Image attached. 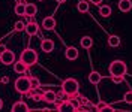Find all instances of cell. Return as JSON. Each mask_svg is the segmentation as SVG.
I'll list each match as a JSON object with an SVG mask.
<instances>
[{"label":"cell","instance_id":"1","mask_svg":"<svg viewBox=\"0 0 132 112\" xmlns=\"http://www.w3.org/2000/svg\"><path fill=\"white\" fill-rule=\"evenodd\" d=\"M62 90H63L69 97H78L80 84H78V81L74 79V78H68V79L63 81V84H62Z\"/></svg>","mask_w":132,"mask_h":112},{"label":"cell","instance_id":"2","mask_svg":"<svg viewBox=\"0 0 132 112\" xmlns=\"http://www.w3.org/2000/svg\"><path fill=\"white\" fill-rule=\"evenodd\" d=\"M20 60H21L27 67H32V66H35V64L38 63V52L33 48H26L24 51L21 52Z\"/></svg>","mask_w":132,"mask_h":112},{"label":"cell","instance_id":"3","mask_svg":"<svg viewBox=\"0 0 132 112\" xmlns=\"http://www.w3.org/2000/svg\"><path fill=\"white\" fill-rule=\"evenodd\" d=\"M108 70H110L111 76H125L126 72H128V66L122 60H114L113 63L110 64Z\"/></svg>","mask_w":132,"mask_h":112},{"label":"cell","instance_id":"4","mask_svg":"<svg viewBox=\"0 0 132 112\" xmlns=\"http://www.w3.org/2000/svg\"><path fill=\"white\" fill-rule=\"evenodd\" d=\"M30 78H32V76H27V75L16 78V81H15V91L16 93L26 94V93L32 88V85H30Z\"/></svg>","mask_w":132,"mask_h":112},{"label":"cell","instance_id":"5","mask_svg":"<svg viewBox=\"0 0 132 112\" xmlns=\"http://www.w3.org/2000/svg\"><path fill=\"white\" fill-rule=\"evenodd\" d=\"M0 63L5 64V66H9V64L15 63V54H14V51L6 49L5 52H2L0 54Z\"/></svg>","mask_w":132,"mask_h":112},{"label":"cell","instance_id":"6","mask_svg":"<svg viewBox=\"0 0 132 112\" xmlns=\"http://www.w3.org/2000/svg\"><path fill=\"white\" fill-rule=\"evenodd\" d=\"M42 29L44 30H54L56 29V20H54V16H47V18H44L42 20Z\"/></svg>","mask_w":132,"mask_h":112},{"label":"cell","instance_id":"7","mask_svg":"<svg viewBox=\"0 0 132 112\" xmlns=\"http://www.w3.org/2000/svg\"><path fill=\"white\" fill-rule=\"evenodd\" d=\"M56 99H57V93L53 91V90H47V91H44V94H42V100L47 102V103H54Z\"/></svg>","mask_w":132,"mask_h":112},{"label":"cell","instance_id":"8","mask_svg":"<svg viewBox=\"0 0 132 112\" xmlns=\"http://www.w3.org/2000/svg\"><path fill=\"white\" fill-rule=\"evenodd\" d=\"M24 30L29 36H36L39 33V25H38V23H27Z\"/></svg>","mask_w":132,"mask_h":112},{"label":"cell","instance_id":"9","mask_svg":"<svg viewBox=\"0 0 132 112\" xmlns=\"http://www.w3.org/2000/svg\"><path fill=\"white\" fill-rule=\"evenodd\" d=\"M27 69H29V67H27L21 60H18V61L14 63V72L18 73V75H26V73H27Z\"/></svg>","mask_w":132,"mask_h":112},{"label":"cell","instance_id":"10","mask_svg":"<svg viewBox=\"0 0 132 112\" xmlns=\"http://www.w3.org/2000/svg\"><path fill=\"white\" fill-rule=\"evenodd\" d=\"M11 111L12 112H20V111H23V112H29L30 109H29V106H27V103L26 102H15V103L12 105V108H11Z\"/></svg>","mask_w":132,"mask_h":112},{"label":"cell","instance_id":"11","mask_svg":"<svg viewBox=\"0 0 132 112\" xmlns=\"http://www.w3.org/2000/svg\"><path fill=\"white\" fill-rule=\"evenodd\" d=\"M41 49L44 51V52H51L53 49H54V42L51 39H42V42H41Z\"/></svg>","mask_w":132,"mask_h":112},{"label":"cell","instance_id":"12","mask_svg":"<svg viewBox=\"0 0 132 112\" xmlns=\"http://www.w3.org/2000/svg\"><path fill=\"white\" fill-rule=\"evenodd\" d=\"M80 55V52H78V49L75 48V46H69V48H66L65 51V57L68 60H77Z\"/></svg>","mask_w":132,"mask_h":112},{"label":"cell","instance_id":"13","mask_svg":"<svg viewBox=\"0 0 132 112\" xmlns=\"http://www.w3.org/2000/svg\"><path fill=\"white\" fill-rule=\"evenodd\" d=\"M101 81H102V75H101V73L95 72V70H93V72H90V75H89V82H90V84H93V85H98Z\"/></svg>","mask_w":132,"mask_h":112},{"label":"cell","instance_id":"14","mask_svg":"<svg viewBox=\"0 0 132 112\" xmlns=\"http://www.w3.org/2000/svg\"><path fill=\"white\" fill-rule=\"evenodd\" d=\"M117 6H119V9H120L122 12H129L132 9V2L131 0H120Z\"/></svg>","mask_w":132,"mask_h":112},{"label":"cell","instance_id":"15","mask_svg":"<svg viewBox=\"0 0 132 112\" xmlns=\"http://www.w3.org/2000/svg\"><path fill=\"white\" fill-rule=\"evenodd\" d=\"M38 14V8L35 3H26V15L24 16H33Z\"/></svg>","mask_w":132,"mask_h":112},{"label":"cell","instance_id":"16","mask_svg":"<svg viewBox=\"0 0 132 112\" xmlns=\"http://www.w3.org/2000/svg\"><path fill=\"white\" fill-rule=\"evenodd\" d=\"M80 43H81V46L84 49H90L92 45H93V39H92L90 36H82L81 39H80Z\"/></svg>","mask_w":132,"mask_h":112},{"label":"cell","instance_id":"17","mask_svg":"<svg viewBox=\"0 0 132 112\" xmlns=\"http://www.w3.org/2000/svg\"><path fill=\"white\" fill-rule=\"evenodd\" d=\"M120 42H122V39H120L119 36H116V34H111V36L108 38V45L113 46V48H117V46L120 45Z\"/></svg>","mask_w":132,"mask_h":112},{"label":"cell","instance_id":"18","mask_svg":"<svg viewBox=\"0 0 132 112\" xmlns=\"http://www.w3.org/2000/svg\"><path fill=\"white\" fill-rule=\"evenodd\" d=\"M99 15L104 16V18H108V16L111 15V6H108V5L101 6V8H99Z\"/></svg>","mask_w":132,"mask_h":112},{"label":"cell","instance_id":"19","mask_svg":"<svg viewBox=\"0 0 132 112\" xmlns=\"http://www.w3.org/2000/svg\"><path fill=\"white\" fill-rule=\"evenodd\" d=\"M14 12H15L16 15H20V16H24L26 15V5H23V3H18L15 8H14Z\"/></svg>","mask_w":132,"mask_h":112},{"label":"cell","instance_id":"20","mask_svg":"<svg viewBox=\"0 0 132 112\" xmlns=\"http://www.w3.org/2000/svg\"><path fill=\"white\" fill-rule=\"evenodd\" d=\"M77 9H78L80 12L84 14V12H87V11H89V3H87L86 0H80V2H78V5H77Z\"/></svg>","mask_w":132,"mask_h":112},{"label":"cell","instance_id":"21","mask_svg":"<svg viewBox=\"0 0 132 112\" xmlns=\"http://www.w3.org/2000/svg\"><path fill=\"white\" fill-rule=\"evenodd\" d=\"M24 29H26V24L23 21H16L15 25H14V30H15V32H23Z\"/></svg>","mask_w":132,"mask_h":112},{"label":"cell","instance_id":"22","mask_svg":"<svg viewBox=\"0 0 132 112\" xmlns=\"http://www.w3.org/2000/svg\"><path fill=\"white\" fill-rule=\"evenodd\" d=\"M30 85H32V88H39L41 87V81L38 78H35V76H32L30 78Z\"/></svg>","mask_w":132,"mask_h":112},{"label":"cell","instance_id":"23","mask_svg":"<svg viewBox=\"0 0 132 112\" xmlns=\"http://www.w3.org/2000/svg\"><path fill=\"white\" fill-rule=\"evenodd\" d=\"M123 100H125L128 105H132V91H126V93H125Z\"/></svg>","mask_w":132,"mask_h":112},{"label":"cell","instance_id":"24","mask_svg":"<svg viewBox=\"0 0 132 112\" xmlns=\"http://www.w3.org/2000/svg\"><path fill=\"white\" fill-rule=\"evenodd\" d=\"M108 105L105 103V102H99L98 105H96V106H95V108H96V111H104V109H105V108H107Z\"/></svg>","mask_w":132,"mask_h":112},{"label":"cell","instance_id":"25","mask_svg":"<svg viewBox=\"0 0 132 112\" xmlns=\"http://www.w3.org/2000/svg\"><path fill=\"white\" fill-rule=\"evenodd\" d=\"M111 79H113L114 84H120V82H123L125 76H111Z\"/></svg>","mask_w":132,"mask_h":112},{"label":"cell","instance_id":"26","mask_svg":"<svg viewBox=\"0 0 132 112\" xmlns=\"http://www.w3.org/2000/svg\"><path fill=\"white\" fill-rule=\"evenodd\" d=\"M6 45H2V43H0V54H2V52H5V51H6Z\"/></svg>","mask_w":132,"mask_h":112},{"label":"cell","instance_id":"27","mask_svg":"<svg viewBox=\"0 0 132 112\" xmlns=\"http://www.w3.org/2000/svg\"><path fill=\"white\" fill-rule=\"evenodd\" d=\"M90 3H93V5H96V6H98V5L102 3V0H90Z\"/></svg>","mask_w":132,"mask_h":112},{"label":"cell","instance_id":"28","mask_svg":"<svg viewBox=\"0 0 132 112\" xmlns=\"http://www.w3.org/2000/svg\"><path fill=\"white\" fill-rule=\"evenodd\" d=\"M2 82H3V84H8V82H9V78H8V76H3V78H2Z\"/></svg>","mask_w":132,"mask_h":112},{"label":"cell","instance_id":"29","mask_svg":"<svg viewBox=\"0 0 132 112\" xmlns=\"http://www.w3.org/2000/svg\"><path fill=\"white\" fill-rule=\"evenodd\" d=\"M2 108H3V100L0 99V111H2Z\"/></svg>","mask_w":132,"mask_h":112},{"label":"cell","instance_id":"30","mask_svg":"<svg viewBox=\"0 0 132 112\" xmlns=\"http://www.w3.org/2000/svg\"><path fill=\"white\" fill-rule=\"evenodd\" d=\"M57 3H66V0H56Z\"/></svg>","mask_w":132,"mask_h":112},{"label":"cell","instance_id":"31","mask_svg":"<svg viewBox=\"0 0 132 112\" xmlns=\"http://www.w3.org/2000/svg\"><path fill=\"white\" fill-rule=\"evenodd\" d=\"M38 2H42V0H38Z\"/></svg>","mask_w":132,"mask_h":112}]
</instances>
